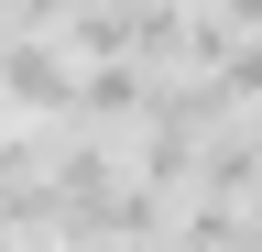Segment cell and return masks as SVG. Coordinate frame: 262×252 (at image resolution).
I'll use <instances>...</instances> for the list:
<instances>
[{
	"mask_svg": "<svg viewBox=\"0 0 262 252\" xmlns=\"http://www.w3.org/2000/svg\"><path fill=\"white\" fill-rule=\"evenodd\" d=\"M0 252H22V241H11V230H0Z\"/></svg>",
	"mask_w": 262,
	"mask_h": 252,
	"instance_id": "obj_1",
	"label": "cell"
}]
</instances>
